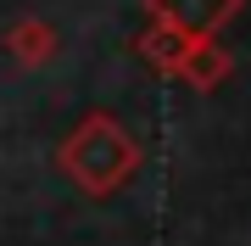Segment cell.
<instances>
[{
    "instance_id": "6da1fadb",
    "label": "cell",
    "mask_w": 251,
    "mask_h": 246,
    "mask_svg": "<svg viewBox=\"0 0 251 246\" xmlns=\"http://www.w3.org/2000/svg\"><path fill=\"white\" fill-rule=\"evenodd\" d=\"M62 168H67V179L78 185V191L112 196V191H123V185L134 179L140 146L128 140V129L117 123V118L90 112V118H84V123L62 140Z\"/></svg>"
},
{
    "instance_id": "7a4b0ae2",
    "label": "cell",
    "mask_w": 251,
    "mask_h": 246,
    "mask_svg": "<svg viewBox=\"0 0 251 246\" xmlns=\"http://www.w3.org/2000/svg\"><path fill=\"white\" fill-rule=\"evenodd\" d=\"M234 11H240V0H151V17L184 39H212Z\"/></svg>"
},
{
    "instance_id": "3957f363",
    "label": "cell",
    "mask_w": 251,
    "mask_h": 246,
    "mask_svg": "<svg viewBox=\"0 0 251 246\" xmlns=\"http://www.w3.org/2000/svg\"><path fill=\"white\" fill-rule=\"evenodd\" d=\"M173 73H184L190 84H196V90H212L218 79L229 73V56L212 45V39H190L184 45V56H179V67H173Z\"/></svg>"
},
{
    "instance_id": "277c9868",
    "label": "cell",
    "mask_w": 251,
    "mask_h": 246,
    "mask_svg": "<svg viewBox=\"0 0 251 246\" xmlns=\"http://www.w3.org/2000/svg\"><path fill=\"white\" fill-rule=\"evenodd\" d=\"M11 45H17L23 62H39V56H50L56 39H50V28H45V23H23L17 34H11Z\"/></svg>"
}]
</instances>
